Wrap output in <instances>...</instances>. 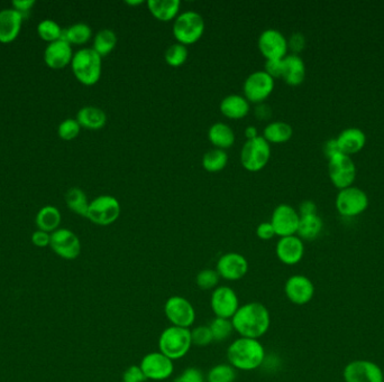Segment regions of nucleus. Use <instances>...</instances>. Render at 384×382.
<instances>
[{"label":"nucleus","mask_w":384,"mask_h":382,"mask_svg":"<svg viewBox=\"0 0 384 382\" xmlns=\"http://www.w3.org/2000/svg\"><path fill=\"white\" fill-rule=\"evenodd\" d=\"M232 323L239 337L260 340L270 328V311L260 301H249L239 306L232 318Z\"/></svg>","instance_id":"obj_1"},{"label":"nucleus","mask_w":384,"mask_h":382,"mask_svg":"<svg viewBox=\"0 0 384 382\" xmlns=\"http://www.w3.org/2000/svg\"><path fill=\"white\" fill-rule=\"evenodd\" d=\"M227 360L237 371H252L264 364L266 349L260 340L239 337L228 347Z\"/></svg>","instance_id":"obj_2"},{"label":"nucleus","mask_w":384,"mask_h":382,"mask_svg":"<svg viewBox=\"0 0 384 382\" xmlns=\"http://www.w3.org/2000/svg\"><path fill=\"white\" fill-rule=\"evenodd\" d=\"M71 68L80 83L95 86L101 80L103 73V57L92 47L79 50L72 57Z\"/></svg>","instance_id":"obj_3"},{"label":"nucleus","mask_w":384,"mask_h":382,"mask_svg":"<svg viewBox=\"0 0 384 382\" xmlns=\"http://www.w3.org/2000/svg\"><path fill=\"white\" fill-rule=\"evenodd\" d=\"M191 347L190 328L171 325L159 337V351L172 361L184 358Z\"/></svg>","instance_id":"obj_4"},{"label":"nucleus","mask_w":384,"mask_h":382,"mask_svg":"<svg viewBox=\"0 0 384 382\" xmlns=\"http://www.w3.org/2000/svg\"><path fill=\"white\" fill-rule=\"evenodd\" d=\"M206 24L203 17L195 11H183L174 19V33L176 43L182 45H193L203 36Z\"/></svg>","instance_id":"obj_5"},{"label":"nucleus","mask_w":384,"mask_h":382,"mask_svg":"<svg viewBox=\"0 0 384 382\" xmlns=\"http://www.w3.org/2000/svg\"><path fill=\"white\" fill-rule=\"evenodd\" d=\"M271 158V145L262 136L247 140L242 147L241 163L251 173L262 170Z\"/></svg>","instance_id":"obj_6"},{"label":"nucleus","mask_w":384,"mask_h":382,"mask_svg":"<svg viewBox=\"0 0 384 382\" xmlns=\"http://www.w3.org/2000/svg\"><path fill=\"white\" fill-rule=\"evenodd\" d=\"M122 207L118 199L113 195H101L89 203L88 220L101 226H108L118 220Z\"/></svg>","instance_id":"obj_7"},{"label":"nucleus","mask_w":384,"mask_h":382,"mask_svg":"<svg viewBox=\"0 0 384 382\" xmlns=\"http://www.w3.org/2000/svg\"><path fill=\"white\" fill-rule=\"evenodd\" d=\"M368 197L366 192L356 186L339 190L336 197V209L339 214L346 218H354L366 212L368 207Z\"/></svg>","instance_id":"obj_8"},{"label":"nucleus","mask_w":384,"mask_h":382,"mask_svg":"<svg viewBox=\"0 0 384 382\" xmlns=\"http://www.w3.org/2000/svg\"><path fill=\"white\" fill-rule=\"evenodd\" d=\"M276 82L264 71L251 73L243 84V93L249 103L260 105L273 93Z\"/></svg>","instance_id":"obj_9"},{"label":"nucleus","mask_w":384,"mask_h":382,"mask_svg":"<svg viewBox=\"0 0 384 382\" xmlns=\"http://www.w3.org/2000/svg\"><path fill=\"white\" fill-rule=\"evenodd\" d=\"M164 314L171 325L190 328L195 324V307L186 297L178 295L169 297L165 301Z\"/></svg>","instance_id":"obj_10"},{"label":"nucleus","mask_w":384,"mask_h":382,"mask_svg":"<svg viewBox=\"0 0 384 382\" xmlns=\"http://www.w3.org/2000/svg\"><path fill=\"white\" fill-rule=\"evenodd\" d=\"M328 175L330 182L339 190L352 186L356 178V166L352 157L339 154L328 161Z\"/></svg>","instance_id":"obj_11"},{"label":"nucleus","mask_w":384,"mask_h":382,"mask_svg":"<svg viewBox=\"0 0 384 382\" xmlns=\"http://www.w3.org/2000/svg\"><path fill=\"white\" fill-rule=\"evenodd\" d=\"M345 382H384V374L381 366L373 361H351L343 370Z\"/></svg>","instance_id":"obj_12"},{"label":"nucleus","mask_w":384,"mask_h":382,"mask_svg":"<svg viewBox=\"0 0 384 382\" xmlns=\"http://www.w3.org/2000/svg\"><path fill=\"white\" fill-rule=\"evenodd\" d=\"M239 306L237 293L230 286H218L211 293L210 307L215 318L232 320Z\"/></svg>","instance_id":"obj_13"},{"label":"nucleus","mask_w":384,"mask_h":382,"mask_svg":"<svg viewBox=\"0 0 384 382\" xmlns=\"http://www.w3.org/2000/svg\"><path fill=\"white\" fill-rule=\"evenodd\" d=\"M138 366H141L147 380H153V381H163V380L169 379L174 372V361L165 357L160 351L144 355L141 364Z\"/></svg>","instance_id":"obj_14"},{"label":"nucleus","mask_w":384,"mask_h":382,"mask_svg":"<svg viewBox=\"0 0 384 382\" xmlns=\"http://www.w3.org/2000/svg\"><path fill=\"white\" fill-rule=\"evenodd\" d=\"M257 47L266 61L270 59H283L287 57L288 40L280 30L269 28L263 30L259 36Z\"/></svg>","instance_id":"obj_15"},{"label":"nucleus","mask_w":384,"mask_h":382,"mask_svg":"<svg viewBox=\"0 0 384 382\" xmlns=\"http://www.w3.org/2000/svg\"><path fill=\"white\" fill-rule=\"evenodd\" d=\"M316 293L315 284L305 274H293L284 284V294L290 303L303 306L312 301Z\"/></svg>","instance_id":"obj_16"},{"label":"nucleus","mask_w":384,"mask_h":382,"mask_svg":"<svg viewBox=\"0 0 384 382\" xmlns=\"http://www.w3.org/2000/svg\"><path fill=\"white\" fill-rule=\"evenodd\" d=\"M50 247L57 256L65 260H74L81 253V243L74 232L69 229H57L51 234Z\"/></svg>","instance_id":"obj_17"},{"label":"nucleus","mask_w":384,"mask_h":382,"mask_svg":"<svg viewBox=\"0 0 384 382\" xmlns=\"http://www.w3.org/2000/svg\"><path fill=\"white\" fill-rule=\"evenodd\" d=\"M270 222L276 231V236L280 238L289 237L297 234L300 216L295 207L283 203L274 209Z\"/></svg>","instance_id":"obj_18"},{"label":"nucleus","mask_w":384,"mask_h":382,"mask_svg":"<svg viewBox=\"0 0 384 382\" xmlns=\"http://www.w3.org/2000/svg\"><path fill=\"white\" fill-rule=\"evenodd\" d=\"M216 272L222 279L236 282L247 276L249 272V261L241 253H225L217 261Z\"/></svg>","instance_id":"obj_19"},{"label":"nucleus","mask_w":384,"mask_h":382,"mask_svg":"<svg viewBox=\"0 0 384 382\" xmlns=\"http://www.w3.org/2000/svg\"><path fill=\"white\" fill-rule=\"evenodd\" d=\"M276 255L282 264L295 266L299 264L305 256V243L297 234L280 238L276 243Z\"/></svg>","instance_id":"obj_20"},{"label":"nucleus","mask_w":384,"mask_h":382,"mask_svg":"<svg viewBox=\"0 0 384 382\" xmlns=\"http://www.w3.org/2000/svg\"><path fill=\"white\" fill-rule=\"evenodd\" d=\"M74 57V52L71 44L63 40L52 42L44 52V59L46 64L52 69H62L70 64Z\"/></svg>","instance_id":"obj_21"},{"label":"nucleus","mask_w":384,"mask_h":382,"mask_svg":"<svg viewBox=\"0 0 384 382\" xmlns=\"http://www.w3.org/2000/svg\"><path fill=\"white\" fill-rule=\"evenodd\" d=\"M24 15L16 9H3L0 11V42L11 43L15 41L21 28Z\"/></svg>","instance_id":"obj_22"},{"label":"nucleus","mask_w":384,"mask_h":382,"mask_svg":"<svg viewBox=\"0 0 384 382\" xmlns=\"http://www.w3.org/2000/svg\"><path fill=\"white\" fill-rule=\"evenodd\" d=\"M283 70L282 78L290 86H298L303 83L306 79V64L300 55L288 54L282 59Z\"/></svg>","instance_id":"obj_23"},{"label":"nucleus","mask_w":384,"mask_h":382,"mask_svg":"<svg viewBox=\"0 0 384 382\" xmlns=\"http://www.w3.org/2000/svg\"><path fill=\"white\" fill-rule=\"evenodd\" d=\"M339 149L343 154H346L349 156L354 154L360 153L366 144V135L363 130L351 127L341 132L337 138Z\"/></svg>","instance_id":"obj_24"},{"label":"nucleus","mask_w":384,"mask_h":382,"mask_svg":"<svg viewBox=\"0 0 384 382\" xmlns=\"http://www.w3.org/2000/svg\"><path fill=\"white\" fill-rule=\"evenodd\" d=\"M220 110L222 116L230 120H241L247 117L251 105L244 96L230 95L222 100Z\"/></svg>","instance_id":"obj_25"},{"label":"nucleus","mask_w":384,"mask_h":382,"mask_svg":"<svg viewBox=\"0 0 384 382\" xmlns=\"http://www.w3.org/2000/svg\"><path fill=\"white\" fill-rule=\"evenodd\" d=\"M147 8L159 22H172L179 16L181 3L179 0H149Z\"/></svg>","instance_id":"obj_26"},{"label":"nucleus","mask_w":384,"mask_h":382,"mask_svg":"<svg viewBox=\"0 0 384 382\" xmlns=\"http://www.w3.org/2000/svg\"><path fill=\"white\" fill-rule=\"evenodd\" d=\"M208 139L215 149H226L233 147L236 136L234 130L225 122H215L208 130Z\"/></svg>","instance_id":"obj_27"},{"label":"nucleus","mask_w":384,"mask_h":382,"mask_svg":"<svg viewBox=\"0 0 384 382\" xmlns=\"http://www.w3.org/2000/svg\"><path fill=\"white\" fill-rule=\"evenodd\" d=\"M77 122L86 129H103L107 122V115L103 109L94 107V105H87L79 110Z\"/></svg>","instance_id":"obj_28"},{"label":"nucleus","mask_w":384,"mask_h":382,"mask_svg":"<svg viewBox=\"0 0 384 382\" xmlns=\"http://www.w3.org/2000/svg\"><path fill=\"white\" fill-rule=\"evenodd\" d=\"M324 229V222L318 214L300 216L297 236L303 241H312L320 237Z\"/></svg>","instance_id":"obj_29"},{"label":"nucleus","mask_w":384,"mask_h":382,"mask_svg":"<svg viewBox=\"0 0 384 382\" xmlns=\"http://www.w3.org/2000/svg\"><path fill=\"white\" fill-rule=\"evenodd\" d=\"M293 129L291 125L284 122H270L263 130L262 137L269 144H284L293 138Z\"/></svg>","instance_id":"obj_30"},{"label":"nucleus","mask_w":384,"mask_h":382,"mask_svg":"<svg viewBox=\"0 0 384 382\" xmlns=\"http://www.w3.org/2000/svg\"><path fill=\"white\" fill-rule=\"evenodd\" d=\"M61 224V213L57 207L46 205L38 211L36 216V226L42 231L55 232Z\"/></svg>","instance_id":"obj_31"},{"label":"nucleus","mask_w":384,"mask_h":382,"mask_svg":"<svg viewBox=\"0 0 384 382\" xmlns=\"http://www.w3.org/2000/svg\"><path fill=\"white\" fill-rule=\"evenodd\" d=\"M92 36V30L89 25L84 23H77L71 25L70 28L62 30L61 40L68 42L69 44H76V45H84L88 43Z\"/></svg>","instance_id":"obj_32"},{"label":"nucleus","mask_w":384,"mask_h":382,"mask_svg":"<svg viewBox=\"0 0 384 382\" xmlns=\"http://www.w3.org/2000/svg\"><path fill=\"white\" fill-rule=\"evenodd\" d=\"M117 42L118 40H117L116 33L106 28V30H99L96 34L92 49L95 50L101 57H105L114 51Z\"/></svg>","instance_id":"obj_33"},{"label":"nucleus","mask_w":384,"mask_h":382,"mask_svg":"<svg viewBox=\"0 0 384 382\" xmlns=\"http://www.w3.org/2000/svg\"><path fill=\"white\" fill-rule=\"evenodd\" d=\"M203 167L208 173H220L228 164V154L222 149H214L207 151L203 157Z\"/></svg>","instance_id":"obj_34"},{"label":"nucleus","mask_w":384,"mask_h":382,"mask_svg":"<svg viewBox=\"0 0 384 382\" xmlns=\"http://www.w3.org/2000/svg\"><path fill=\"white\" fill-rule=\"evenodd\" d=\"M65 202L68 204L69 209L77 213L78 216H84V218L87 216L89 202H88L87 195L81 189L72 187L65 194Z\"/></svg>","instance_id":"obj_35"},{"label":"nucleus","mask_w":384,"mask_h":382,"mask_svg":"<svg viewBox=\"0 0 384 382\" xmlns=\"http://www.w3.org/2000/svg\"><path fill=\"white\" fill-rule=\"evenodd\" d=\"M188 57H189V51L187 46L180 43L172 44L164 52L165 62L172 68L182 66L187 62Z\"/></svg>","instance_id":"obj_36"},{"label":"nucleus","mask_w":384,"mask_h":382,"mask_svg":"<svg viewBox=\"0 0 384 382\" xmlns=\"http://www.w3.org/2000/svg\"><path fill=\"white\" fill-rule=\"evenodd\" d=\"M237 370L230 364H220L213 366L207 374V382H234Z\"/></svg>","instance_id":"obj_37"},{"label":"nucleus","mask_w":384,"mask_h":382,"mask_svg":"<svg viewBox=\"0 0 384 382\" xmlns=\"http://www.w3.org/2000/svg\"><path fill=\"white\" fill-rule=\"evenodd\" d=\"M214 342L227 341L234 333V326L232 320L227 318H215L209 324Z\"/></svg>","instance_id":"obj_38"},{"label":"nucleus","mask_w":384,"mask_h":382,"mask_svg":"<svg viewBox=\"0 0 384 382\" xmlns=\"http://www.w3.org/2000/svg\"><path fill=\"white\" fill-rule=\"evenodd\" d=\"M220 277L216 270H203L196 276V284L201 291H214L220 285Z\"/></svg>","instance_id":"obj_39"},{"label":"nucleus","mask_w":384,"mask_h":382,"mask_svg":"<svg viewBox=\"0 0 384 382\" xmlns=\"http://www.w3.org/2000/svg\"><path fill=\"white\" fill-rule=\"evenodd\" d=\"M62 30L59 25L51 19L42 21L38 26V35L41 36L42 40L50 42V43L61 40Z\"/></svg>","instance_id":"obj_40"},{"label":"nucleus","mask_w":384,"mask_h":382,"mask_svg":"<svg viewBox=\"0 0 384 382\" xmlns=\"http://www.w3.org/2000/svg\"><path fill=\"white\" fill-rule=\"evenodd\" d=\"M192 345L198 347H206L214 342L209 325H198L190 328Z\"/></svg>","instance_id":"obj_41"},{"label":"nucleus","mask_w":384,"mask_h":382,"mask_svg":"<svg viewBox=\"0 0 384 382\" xmlns=\"http://www.w3.org/2000/svg\"><path fill=\"white\" fill-rule=\"evenodd\" d=\"M80 129H81V126L77 122V119H67L60 124L57 132L62 139L72 140L78 137Z\"/></svg>","instance_id":"obj_42"},{"label":"nucleus","mask_w":384,"mask_h":382,"mask_svg":"<svg viewBox=\"0 0 384 382\" xmlns=\"http://www.w3.org/2000/svg\"><path fill=\"white\" fill-rule=\"evenodd\" d=\"M174 382H205V377L201 370L190 366L179 374Z\"/></svg>","instance_id":"obj_43"},{"label":"nucleus","mask_w":384,"mask_h":382,"mask_svg":"<svg viewBox=\"0 0 384 382\" xmlns=\"http://www.w3.org/2000/svg\"><path fill=\"white\" fill-rule=\"evenodd\" d=\"M305 47H306V37L303 33H293L288 40V49L291 51V54H300Z\"/></svg>","instance_id":"obj_44"},{"label":"nucleus","mask_w":384,"mask_h":382,"mask_svg":"<svg viewBox=\"0 0 384 382\" xmlns=\"http://www.w3.org/2000/svg\"><path fill=\"white\" fill-rule=\"evenodd\" d=\"M147 378L142 371L141 366L137 364L128 366L123 374V382H145Z\"/></svg>","instance_id":"obj_45"},{"label":"nucleus","mask_w":384,"mask_h":382,"mask_svg":"<svg viewBox=\"0 0 384 382\" xmlns=\"http://www.w3.org/2000/svg\"><path fill=\"white\" fill-rule=\"evenodd\" d=\"M283 63L282 59H270L264 65V72L268 73L272 79H281Z\"/></svg>","instance_id":"obj_46"},{"label":"nucleus","mask_w":384,"mask_h":382,"mask_svg":"<svg viewBox=\"0 0 384 382\" xmlns=\"http://www.w3.org/2000/svg\"><path fill=\"white\" fill-rule=\"evenodd\" d=\"M256 236L259 239L263 241H269L276 237V231L271 222H262L256 228Z\"/></svg>","instance_id":"obj_47"},{"label":"nucleus","mask_w":384,"mask_h":382,"mask_svg":"<svg viewBox=\"0 0 384 382\" xmlns=\"http://www.w3.org/2000/svg\"><path fill=\"white\" fill-rule=\"evenodd\" d=\"M322 151L325 154V156L327 157L328 161L333 157L337 156L339 154H341V149H339V143L336 138L333 139H328L324 146H322Z\"/></svg>","instance_id":"obj_48"},{"label":"nucleus","mask_w":384,"mask_h":382,"mask_svg":"<svg viewBox=\"0 0 384 382\" xmlns=\"http://www.w3.org/2000/svg\"><path fill=\"white\" fill-rule=\"evenodd\" d=\"M50 241H51V234L47 233V232L38 230V231L32 234V243L36 247H47V245H50Z\"/></svg>","instance_id":"obj_49"},{"label":"nucleus","mask_w":384,"mask_h":382,"mask_svg":"<svg viewBox=\"0 0 384 382\" xmlns=\"http://www.w3.org/2000/svg\"><path fill=\"white\" fill-rule=\"evenodd\" d=\"M254 115L259 120L264 122V120H269V119L271 118V116H272V109H271L270 105H266V103H260V105H256Z\"/></svg>","instance_id":"obj_50"},{"label":"nucleus","mask_w":384,"mask_h":382,"mask_svg":"<svg viewBox=\"0 0 384 382\" xmlns=\"http://www.w3.org/2000/svg\"><path fill=\"white\" fill-rule=\"evenodd\" d=\"M299 216H312V214H317V205L316 203L312 202V201H303L299 205V210H298Z\"/></svg>","instance_id":"obj_51"},{"label":"nucleus","mask_w":384,"mask_h":382,"mask_svg":"<svg viewBox=\"0 0 384 382\" xmlns=\"http://www.w3.org/2000/svg\"><path fill=\"white\" fill-rule=\"evenodd\" d=\"M34 5H35L34 0H14L13 1L14 9H16L17 11H19L23 15H25L26 11H30Z\"/></svg>","instance_id":"obj_52"},{"label":"nucleus","mask_w":384,"mask_h":382,"mask_svg":"<svg viewBox=\"0 0 384 382\" xmlns=\"http://www.w3.org/2000/svg\"><path fill=\"white\" fill-rule=\"evenodd\" d=\"M244 135L247 140L254 139V138L259 137V132H257L256 127L249 126L244 130Z\"/></svg>","instance_id":"obj_53"},{"label":"nucleus","mask_w":384,"mask_h":382,"mask_svg":"<svg viewBox=\"0 0 384 382\" xmlns=\"http://www.w3.org/2000/svg\"><path fill=\"white\" fill-rule=\"evenodd\" d=\"M144 4L143 0H136V1H126V5L128 6H140Z\"/></svg>","instance_id":"obj_54"}]
</instances>
